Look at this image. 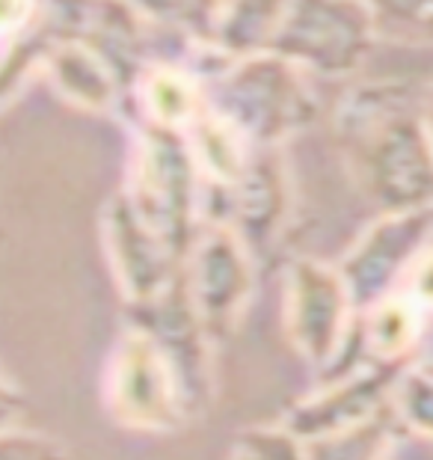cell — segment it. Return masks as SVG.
<instances>
[{
  "instance_id": "cell-1",
  "label": "cell",
  "mask_w": 433,
  "mask_h": 460,
  "mask_svg": "<svg viewBox=\"0 0 433 460\" xmlns=\"http://www.w3.org/2000/svg\"><path fill=\"white\" fill-rule=\"evenodd\" d=\"M428 93L412 84H362L341 99L336 137L344 161L380 214L433 208V149L425 131Z\"/></svg>"
},
{
  "instance_id": "cell-2",
  "label": "cell",
  "mask_w": 433,
  "mask_h": 460,
  "mask_svg": "<svg viewBox=\"0 0 433 460\" xmlns=\"http://www.w3.org/2000/svg\"><path fill=\"white\" fill-rule=\"evenodd\" d=\"M208 107L252 149H282L285 140L318 119L309 72L264 51L234 60L205 84Z\"/></svg>"
},
{
  "instance_id": "cell-3",
  "label": "cell",
  "mask_w": 433,
  "mask_h": 460,
  "mask_svg": "<svg viewBox=\"0 0 433 460\" xmlns=\"http://www.w3.org/2000/svg\"><path fill=\"white\" fill-rule=\"evenodd\" d=\"M143 223L187 261L205 226V179L179 131L134 125L128 179L119 188Z\"/></svg>"
},
{
  "instance_id": "cell-4",
  "label": "cell",
  "mask_w": 433,
  "mask_h": 460,
  "mask_svg": "<svg viewBox=\"0 0 433 460\" xmlns=\"http://www.w3.org/2000/svg\"><path fill=\"white\" fill-rule=\"evenodd\" d=\"M102 404L110 422L131 434L170 437L193 422L179 371L134 321H125L107 354Z\"/></svg>"
},
{
  "instance_id": "cell-5",
  "label": "cell",
  "mask_w": 433,
  "mask_h": 460,
  "mask_svg": "<svg viewBox=\"0 0 433 460\" xmlns=\"http://www.w3.org/2000/svg\"><path fill=\"white\" fill-rule=\"evenodd\" d=\"M357 324V303L339 264L294 256L282 277V327L291 348L318 375L341 359Z\"/></svg>"
},
{
  "instance_id": "cell-6",
  "label": "cell",
  "mask_w": 433,
  "mask_h": 460,
  "mask_svg": "<svg viewBox=\"0 0 433 460\" xmlns=\"http://www.w3.org/2000/svg\"><path fill=\"white\" fill-rule=\"evenodd\" d=\"M377 39L366 0H288L270 51L309 75L344 77L366 63Z\"/></svg>"
},
{
  "instance_id": "cell-7",
  "label": "cell",
  "mask_w": 433,
  "mask_h": 460,
  "mask_svg": "<svg viewBox=\"0 0 433 460\" xmlns=\"http://www.w3.org/2000/svg\"><path fill=\"white\" fill-rule=\"evenodd\" d=\"M259 268V259L229 223H205L196 234L184 261V282L196 315L216 345L241 327L255 295Z\"/></svg>"
},
{
  "instance_id": "cell-8",
  "label": "cell",
  "mask_w": 433,
  "mask_h": 460,
  "mask_svg": "<svg viewBox=\"0 0 433 460\" xmlns=\"http://www.w3.org/2000/svg\"><path fill=\"white\" fill-rule=\"evenodd\" d=\"M428 247H433V208L380 214L336 261L357 312L398 295Z\"/></svg>"
},
{
  "instance_id": "cell-9",
  "label": "cell",
  "mask_w": 433,
  "mask_h": 460,
  "mask_svg": "<svg viewBox=\"0 0 433 460\" xmlns=\"http://www.w3.org/2000/svg\"><path fill=\"white\" fill-rule=\"evenodd\" d=\"M39 31L51 42H77L102 54L131 95L146 60L149 22L131 0H42Z\"/></svg>"
},
{
  "instance_id": "cell-10",
  "label": "cell",
  "mask_w": 433,
  "mask_h": 460,
  "mask_svg": "<svg viewBox=\"0 0 433 460\" xmlns=\"http://www.w3.org/2000/svg\"><path fill=\"white\" fill-rule=\"evenodd\" d=\"M102 243L125 312L149 306L184 277V259L146 226L122 190H116L102 211Z\"/></svg>"
},
{
  "instance_id": "cell-11",
  "label": "cell",
  "mask_w": 433,
  "mask_h": 460,
  "mask_svg": "<svg viewBox=\"0 0 433 460\" xmlns=\"http://www.w3.org/2000/svg\"><path fill=\"white\" fill-rule=\"evenodd\" d=\"M211 190L223 202L220 214L211 223H229L259 264L277 256L294 211V188L282 149H255L247 170L232 188Z\"/></svg>"
},
{
  "instance_id": "cell-12",
  "label": "cell",
  "mask_w": 433,
  "mask_h": 460,
  "mask_svg": "<svg viewBox=\"0 0 433 460\" xmlns=\"http://www.w3.org/2000/svg\"><path fill=\"white\" fill-rule=\"evenodd\" d=\"M125 321L140 324L149 336L163 348L181 377L187 404H190L193 422L208 413L216 393V371H214V354L216 341L208 336V330L199 321L193 309V300L187 295L184 277L166 291L163 297L143 309H128Z\"/></svg>"
},
{
  "instance_id": "cell-13",
  "label": "cell",
  "mask_w": 433,
  "mask_h": 460,
  "mask_svg": "<svg viewBox=\"0 0 433 460\" xmlns=\"http://www.w3.org/2000/svg\"><path fill=\"white\" fill-rule=\"evenodd\" d=\"M412 366H368L350 368L336 377H323L318 389L285 410L282 425L300 437L303 443L323 434H336V430L353 428L359 422L380 416L383 410L392 407L395 389L401 377Z\"/></svg>"
},
{
  "instance_id": "cell-14",
  "label": "cell",
  "mask_w": 433,
  "mask_h": 460,
  "mask_svg": "<svg viewBox=\"0 0 433 460\" xmlns=\"http://www.w3.org/2000/svg\"><path fill=\"white\" fill-rule=\"evenodd\" d=\"M208 107L205 81L187 63H149L137 77L128 107L134 125L184 134Z\"/></svg>"
},
{
  "instance_id": "cell-15",
  "label": "cell",
  "mask_w": 433,
  "mask_h": 460,
  "mask_svg": "<svg viewBox=\"0 0 433 460\" xmlns=\"http://www.w3.org/2000/svg\"><path fill=\"white\" fill-rule=\"evenodd\" d=\"M48 81L68 104L86 113H116L128 107V90L113 66L93 48L77 42H51L45 57Z\"/></svg>"
},
{
  "instance_id": "cell-16",
  "label": "cell",
  "mask_w": 433,
  "mask_h": 460,
  "mask_svg": "<svg viewBox=\"0 0 433 460\" xmlns=\"http://www.w3.org/2000/svg\"><path fill=\"white\" fill-rule=\"evenodd\" d=\"M288 0H220L211 45L229 60L270 51Z\"/></svg>"
},
{
  "instance_id": "cell-17",
  "label": "cell",
  "mask_w": 433,
  "mask_h": 460,
  "mask_svg": "<svg viewBox=\"0 0 433 460\" xmlns=\"http://www.w3.org/2000/svg\"><path fill=\"white\" fill-rule=\"evenodd\" d=\"M184 137L190 143V152L205 184H211V188H232L241 179V172L247 170L255 152L211 107H205V113L184 131Z\"/></svg>"
},
{
  "instance_id": "cell-18",
  "label": "cell",
  "mask_w": 433,
  "mask_h": 460,
  "mask_svg": "<svg viewBox=\"0 0 433 460\" xmlns=\"http://www.w3.org/2000/svg\"><path fill=\"white\" fill-rule=\"evenodd\" d=\"M401 422L395 407L353 428L306 439V460H389Z\"/></svg>"
},
{
  "instance_id": "cell-19",
  "label": "cell",
  "mask_w": 433,
  "mask_h": 460,
  "mask_svg": "<svg viewBox=\"0 0 433 460\" xmlns=\"http://www.w3.org/2000/svg\"><path fill=\"white\" fill-rule=\"evenodd\" d=\"M131 4L149 24L181 31L190 36L193 45H211L220 0H131Z\"/></svg>"
},
{
  "instance_id": "cell-20",
  "label": "cell",
  "mask_w": 433,
  "mask_h": 460,
  "mask_svg": "<svg viewBox=\"0 0 433 460\" xmlns=\"http://www.w3.org/2000/svg\"><path fill=\"white\" fill-rule=\"evenodd\" d=\"M380 39L428 45L433 42V0H366Z\"/></svg>"
},
{
  "instance_id": "cell-21",
  "label": "cell",
  "mask_w": 433,
  "mask_h": 460,
  "mask_svg": "<svg viewBox=\"0 0 433 460\" xmlns=\"http://www.w3.org/2000/svg\"><path fill=\"white\" fill-rule=\"evenodd\" d=\"M403 430L433 443V362L430 366H412L401 377L392 401Z\"/></svg>"
},
{
  "instance_id": "cell-22",
  "label": "cell",
  "mask_w": 433,
  "mask_h": 460,
  "mask_svg": "<svg viewBox=\"0 0 433 460\" xmlns=\"http://www.w3.org/2000/svg\"><path fill=\"white\" fill-rule=\"evenodd\" d=\"M225 460H306V446L282 422L252 425L234 434L232 452Z\"/></svg>"
},
{
  "instance_id": "cell-23",
  "label": "cell",
  "mask_w": 433,
  "mask_h": 460,
  "mask_svg": "<svg viewBox=\"0 0 433 460\" xmlns=\"http://www.w3.org/2000/svg\"><path fill=\"white\" fill-rule=\"evenodd\" d=\"M0 460H72V455L63 439L33 428H15L0 437Z\"/></svg>"
},
{
  "instance_id": "cell-24",
  "label": "cell",
  "mask_w": 433,
  "mask_h": 460,
  "mask_svg": "<svg viewBox=\"0 0 433 460\" xmlns=\"http://www.w3.org/2000/svg\"><path fill=\"white\" fill-rule=\"evenodd\" d=\"M401 295L416 303L428 318H433V247H428L412 264V270L401 286Z\"/></svg>"
},
{
  "instance_id": "cell-25",
  "label": "cell",
  "mask_w": 433,
  "mask_h": 460,
  "mask_svg": "<svg viewBox=\"0 0 433 460\" xmlns=\"http://www.w3.org/2000/svg\"><path fill=\"white\" fill-rule=\"evenodd\" d=\"M42 0H0V22H4V39H22L39 24Z\"/></svg>"
},
{
  "instance_id": "cell-26",
  "label": "cell",
  "mask_w": 433,
  "mask_h": 460,
  "mask_svg": "<svg viewBox=\"0 0 433 460\" xmlns=\"http://www.w3.org/2000/svg\"><path fill=\"white\" fill-rule=\"evenodd\" d=\"M425 131H428V140L433 149V90H428V102H425Z\"/></svg>"
}]
</instances>
